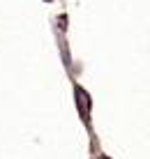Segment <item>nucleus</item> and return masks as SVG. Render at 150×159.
Masks as SVG:
<instances>
[{"label": "nucleus", "instance_id": "1", "mask_svg": "<svg viewBox=\"0 0 150 159\" xmlns=\"http://www.w3.org/2000/svg\"><path fill=\"white\" fill-rule=\"evenodd\" d=\"M102 159H106V157H102Z\"/></svg>", "mask_w": 150, "mask_h": 159}]
</instances>
